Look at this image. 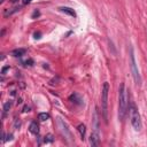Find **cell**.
Listing matches in <instances>:
<instances>
[{"mask_svg":"<svg viewBox=\"0 0 147 147\" xmlns=\"http://www.w3.org/2000/svg\"><path fill=\"white\" fill-rule=\"evenodd\" d=\"M127 103H129L127 90L125 87V84L122 83L118 90V117L121 121H123L127 114Z\"/></svg>","mask_w":147,"mask_h":147,"instance_id":"cell-1","label":"cell"},{"mask_svg":"<svg viewBox=\"0 0 147 147\" xmlns=\"http://www.w3.org/2000/svg\"><path fill=\"white\" fill-rule=\"evenodd\" d=\"M129 113H130V121H131V125L133 126V129L136 131H140L142 127V122H141V117L139 111L137 110L134 105H131L129 107Z\"/></svg>","mask_w":147,"mask_h":147,"instance_id":"cell-2","label":"cell"},{"mask_svg":"<svg viewBox=\"0 0 147 147\" xmlns=\"http://www.w3.org/2000/svg\"><path fill=\"white\" fill-rule=\"evenodd\" d=\"M108 92H109V84L106 82L102 85L101 90V106H102V115L103 119L107 123L108 121Z\"/></svg>","mask_w":147,"mask_h":147,"instance_id":"cell-3","label":"cell"},{"mask_svg":"<svg viewBox=\"0 0 147 147\" xmlns=\"http://www.w3.org/2000/svg\"><path fill=\"white\" fill-rule=\"evenodd\" d=\"M130 68H131V72H132V76H133V79H134L136 84L140 85L141 84V77H140V74H139V70H138V67H137L134 52H133L132 47H130Z\"/></svg>","mask_w":147,"mask_h":147,"instance_id":"cell-4","label":"cell"},{"mask_svg":"<svg viewBox=\"0 0 147 147\" xmlns=\"http://www.w3.org/2000/svg\"><path fill=\"white\" fill-rule=\"evenodd\" d=\"M57 124H59V127L61 129L62 133L64 134V137H67V139L71 140V133H70V131L68 130V125L65 124V122H64L62 118H57Z\"/></svg>","mask_w":147,"mask_h":147,"instance_id":"cell-5","label":"cell"},{"mask_svg":"<svg viewBox=\"0 0 147 147\" xmlns=\"http://www.w3.org/2000/svg\"><path fill=\"white\" fill-rule=\"evenodd\" d=\"M99 142H100V133L92 132L91 136H90V144L92 146H98Z\"/></svg>","mask_w":147,"mask_h":147,"instance_id":"cell-6","label":"cell"},{"mask_svg":"<svg viewBox=\"0 0 147 147\" xmlns=\"http://www.w3.org/2000/svg\"><path fill=\"white\" fill-rule=\"evenodd\" d=\"M69 100H70L71 102H74V103H77V105H80L82 101H83V99L80 98V95H79L78 93H72V94L69 96Z\"/></svg>","mask_w":147,"mask_h":147,"instance_id":"cell-7","label":"cell"},{"mask_svg":"<svg viewBox=\"0 0 147 147\" xmlns=\"http://www.w3.org/2000/svg\"><path fill=\"white\" fill-rule=\"evenodd\" d=\"M60 10L65 13V14H68V15H70V16H72V17L76 16V11L70 7H60Z\"/></svg>","mask_w":147,"mask_h":147,"instance_id":"cell-8","label":"cell"},{"mask_svg":"<svg viewBox=\"0 0 147 147\" xmlns=\"http://www.w3.org/2000/svg\"><path fill=\"white\" fill-rule=\"evenodd\" d=\"M29 130H30L31 133L38 134V133H39V125L37 124V122H32V123L30 124V126H29Z\"/></svg>","mask_w":147,"mask_h":147,"instance_id":"cell-9","label":"cell"},{"mask_svg":"<svg viewBox=\"0 0 147 147\" xmlns=\"http://www.w3.org/2000/svg\"><path fill=\"white\" fill-rule=\"evenodd\" d=\"M25 53H26V49H24V48H17V49H14L11 52V55L15 56V57H18V56L24 55Z\"/></svg>","mask_w":147,"mask_h":147,"instance_id":"cell-10","label":"cell"},{"mask_svg":"<svg viewBox=\"0 0 147 147\" xmlns=\"http://www.w3.org/2000/svg\"><path fill=\"white\" fill-rule=\"evenodd\" d=\"M77 130H78V132H79L82 139H84V138H85V132H86V127H85V125H84V124H79L78 127H77Z\"/></svg>","mask_w":147,"mask_h":147,"instance_id":"cell-11","label":"cell"},{"mask_svg":"<svg viewBox=\"0 0 147 147\" xmlns=\"http://www.w3.org/2000/svg\"><path fill=\"white\" fill-rule=\"evenodd\" d=\"M38 118H39L41 122H44V121H47V119L49 118V115H48L47 113H40V114L38 115Z\"/></svg>","mask_w":147,"mask_h":147,"instance_id":"cell-12","label":"cell"},{"mask_svg":"<svg viewBox=\"0 0 147 147\" xmlns=\"http://www.w3.org/2000/svg\"><path fill=\"white\" fill-rule=\"evenodd\" d=\"M11 107V102L10 101H7L5 105H3V113H7Z\"/></svg>","mask_w":147,"mask_h":147,"instance_id":"cell-13","label":"cell"},{"mask_svg":"<svg viewBox=\"0 0 147 147\" xmlns=\"http://www.w3.org/2000/svg\"><path fill=\"white\" fill-rule=\"evenodd\" d=\"M44 141H45L46 144H47V142H52V141H53V136H52V134H47V136H45Z\"/></svg>","mask_w":147,"mask_h":147,"instance_id":"cell-14","label":"cell"},{"mask_svg":"<svg viewBox=\"0 0 147 147\" xmlns=\"http://www.w3.org/2000/svg\"><path fill=\"white\" fill-rule=\"evenodd\" d=\"M39 15H40V13H39L38 10H34L33 14H32V18H36V17H38Z\"/></svg>","mask_w":147,"mask_h":147,"instance_id":"cell-15","label":"cell"},{"mask_svg":"<svg viewBox=\"0 0 147 147\" xmlns=\"http://www.w3.org/2000/svg\"><path fill=\"white\" fill-rule=\"evenodd\" d=\"M32 0H22V5L23 6H25V5H28V3H30Z\"/></svg>","mask_w":147,"mask_h":147,"instance_id":"cell-16","label":"cell"},{"mask_svg":"<svg viewBox=\"0 0 147 147\" xmlns=\"http://www.w3.org/2000/svg\"><path fill=\"white\" fill-rule=\"evenodd\" d=\"M26 111H30V107L29 106H24V108H23V113H26Z\"/></svg>","mask_w":147,"mask_h":147,"instance_id":"cell-17","label":"cell"},{"mask_svg":"<svg viewBox=\"0 0 147 147\" xmlns=\"http://www.w3.org/2000/svg\"><path fill=\"white\" fill-rule=\"evenodd\" d=\"M39 36H40V32H38V33L36 32V33H34V38H36V39H38V38H40Z\"/></svg>","mask_w":147,"mask_h":147,"instance_id":"cell-18","label":"cell"},{"mask_svg":"<svg viewBox=\"0 0 147 147\" xmlns=\"http://www.w3.org/2000/svg\"><path fill=\"white\" fill-rule=\"evenodd\" d=\"M8 68H9V67H3V68H2V74H3V72H5V71L8 69Z\"/></svg>","mask_w":147,"mask_h":147,"instance_id":"cell-19","label":"cell"},{"mask_svg":"<svg viewBox=\"0 0 147 147\" xmlns=\"http://www.w3.org/2000/svg\"><path fill=\"white\" fill-rule=\"evenodd\" d=\"M10 1H11V2H15V1H17V0H10Z\"/></svg>","mask_w":147,"mask_h":147,"instance_id":"cell-20","label":"cell"},{"mask_svg":"<svg viewBox=\"0 0 147 147\" xmlns=\"http://www.w3.org/2000/svg\"><path fill=\"white\" fill-rule=\"evenodd\" d=\"M3 2V0H0V3H2Z\"/></svg>","mask_w":147,"mask_h":147,"instance_id":"cell-21","label":"cell"}]
</instances>
